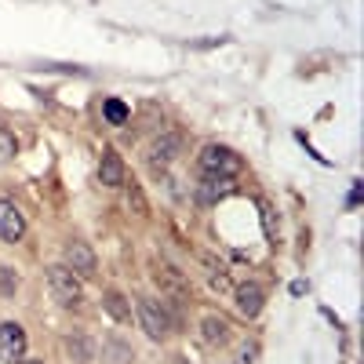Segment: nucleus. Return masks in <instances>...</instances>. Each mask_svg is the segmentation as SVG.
I'll return each mask as SVG.
<instances>
[{
  "label": "nucleus",
  "mask_w": 364,
  "mask_h": 364,
  "mask_svg": "<svg viewBox=\"0 0 364 364\" xmlns=\"http://www.w3.org/2000/svg\"><path fill=\"white\" fill-rule=\"evenodd\" d=\"M48 288H51V299L58 302V306H77L80 295H84L80 277H77L70 266H63V262L48 269Z\"/></svg>",
  "instance_id": "obj_1"
},
{
  "label": "nucleus",
  "mask_w": 364,
  "mask_h": 364,
  "mask_svg": "<svg viewBox=\"0 0 364 364\" xmlns=\"http://www.w3.org/2000/svg\"><path fill=\"white\" fill-rule=\"evenodd\" d=\"M240 157L233 154V149H226V146H204L200 149V171L204 175H219V178H233V175H240Z\"/></svg>",
  "instance_id": "obj_2"
},
{
  "label": "nucleus",
  "mask_w": 364,
  "mask_h": 364,
  "mask_svg": "<svg viewBox=\"0 0 364 364\" xmlns=\"http://www.w3.org/2000/svg\"><path fill=\"white\" fill-rule=\"evenodd\" d=\"M139 324L149 339H168V331H171V314L161 306L157 299H139Z\"/></svg>",
  "instance_id": "obj_3"
},
{
  "label": "nucleus",
  "mask_w": 364,
  "mask_h": 364,
  "mask_svg": "<svg viewBox=\"0 0 364 364\" xmlns=\"http://www.w3.org/2000/svg\"><path fill=\"white\" fill-rule=\"evenodd\" d=\"M182 154V139L178 135H157L154 146H149V168H154V175H164V168Z\"/></svg>",
  "instance_id": "obj_4"
},
{
  "label": "nucleus",
  "mask_w": 364,
  "mask_h": 364,
  "mask_svg": "<svg viewBox=\"0 0 364 364\" xmlns=\"http://www.w3.org/2000/svg\"><path fill=\"white\" fill-rule=\"evenodd\" d=\"M154 281L161 284V291H164L168 299L182 302V306L190 302V284H186V277H182L178 269H171V266H157V269H154Z\"/></svg>",
  "instance_id": "obj_5"
},
{
  "label": "nucleus",
  "mask_w": 364,
  "mask_h": 364,
  "mask_svg": "<svg viewBox=\"0 0 364 364\" xmlns=\"http://www.w3.org/2000/svg\"><path fill=\"white\" fill-rule=\"evenodd\" d=\"M26 353V331L18 321H4L0 324V360H22Z\"/></svg>",
  "instance_id": "obj_6"
},
{
  "label": "nucleus",
  "mask_w": 364,
  "mask_h": 364,
  "mask_svg": "<svg viewBox=\"0 0 364 364\" xmlns=\"http://www.w3.org/2000/svg\"><path fill=\"white\" fill-rule=\"evenodd\" d=\"M63 266H70L77 277H95V269H99L95 252H91L84 240H70V245H66V262H63Z\"/></svg>",
  "instance_id": "obj_7"
},
{
  "label": "nucleus",
  "mask_w": 364,
  "mask_h": 364,
  "mask_svg": "<svg viewBox=\"0 0 364 364\" xmlns=\"http://www.w3.org/2000/svg\"><path fill=\"white\" fill-rule=\"evenodd\" d=\"M0 237L11 240V245L26 237V215L15 208V200H8V197H0Z\"/></svg>",
  "instance_id": "obj_8"
},
{
  "label": "nucleus",
  "mask_w": 364,
  "mask_h": 364,
  "mask_svg": "<svg viewBox=\"0 0 364 364\" xmlns=\"http://www.w3.org/2000/svg\"><path fill=\"white\" fill-rule=\"evenodd\" d=\"M99 182L106 190H117V186H124L128 175H124V161H120L117 149H102V161H99Z\"/></svg>",
  "instance_id": "obj_9"
},
{
  "label": "nucleus",
  "mask_w": 364,
  "mask_h": 364,
  "mask_svg": "<svg viewBox=\"0 0 364 364\" xmlns=\"http://www.w3.org/2000/svg\"><path fill=\"white\" fill-rule=\"evenodd\" d=\"M233 295H237V310L245 314V317H259V310H262V288L259 284H240V288H233Z\"/></svg>",
  "instance_id": "obj_10"
},
{
  "label": "nucleus",
  "mask_w": 364,
  "mask_h": 364,
  "mask_svg": "<svg viewBox=\"0 0 364 364\" xmlns=\"http://www.w3.org/2000/svg\"><path fill=\"white\" fill-rule=\"evenodd\" d=\"M226 190H230V182H226V178H219V175H204V178L197 182V200H200L204 208H211L215 200L226 197Z\"/></svg>",
  "instance_id": "obj_11"
},
{
  "label": "nucleus",
  "mask_w": 364,
  "mask_h": 364,
  "mask_svg": "<svg viewBox=\"0 0 364 364\" xmlns=\"http://www.w3.org/2000/svg\"><path fill=\"white\" fill-rule=\"evenodd\" d=\"M200 336H204V343H211V346L230 343V321H226V317H215V314H208V317L200 321Z\"/></svg>",
  "instance_id": "obj_12"
},
{
  "label": "nucleus",
  "mask_w": 364,
  "mask_h": 364,
  "mask_svg": "<svg viewBox=\"0 0 364 364\" xmlns=\"http://www.w3.org/2000/svg\"><path fill=\"white\" fill-rule=\"evenodd\" d=\"M102 310H106L117 324H132V306H128V299L120 295L117 288H109V291L102 295Z\"/></svg>",
  "instance_id": "obj_13"
},
{
  "label": "nucleus",
  "mask_w": 364,
  "mask_h": 364,
  "mask_svg": "<svg viewBox=\"0 0 364 364\" xmlns=\"http://www.w3.org/2000/svg\"><path fill=\"white\" fill-rule=\"evenodd\" d=\"M204 266H208V281H211V288L215 291H230L233 284H230V269L223 266V262H215L211 255H204Z\"/></svg>",
  "instance_id": "obj_14"
},
{
  "label": "nucleus",
  "mask_w": 364,
  "mask_h": 364,
  "mask_svg": "<svg viewBox=\"0 0 364 364\" xmlns=\"http://www.w3.org/2000/svg\"><path fill=\"white\" fill-rule=\"evenodd\" d=\"M66 350H70V360H77V364H87L91 357H95V346H91L84 336H70L66 339Z\"/></svg>",
  "instance_id": "obj_15"
},
{
  "label": "nucleus",
  "mask_w": 364,
  "mask_h": 364,
  "mask_svg": "<svg viewBox=\"0 0 364 364\" xmlns=\"http://www.w3.org/2000/svg\"><path fill=\"white\" fill-rule=\"evenodd\" d=\"M102 113H106V120H109V124H128V117H132V109L124 106V102H120V99H106L102 102Z\"/></svg>",
  "instance_id": "obj_16"
},
{
  "label": "nucleus",
  "mask_w": 364,
  "mask_h": 364,
  "mask_svg": "<svg viewBox=\"0 0 364 364\" xmlns=\"http://www.w3.org/2000/svg\"><path fill=\"white\" fill-rule=\"evenodd\" d=\"M124 186H128V208L135 215H149V204H146V193H142L139 182H124Z\"/></svg>",
  "instance_id": "obj_17"
},
{
  "label": "nucleus",
  "mask_w": 364,
  "mask_h": 364,
  "mask_svg": "<svg viewBox=\"0 0 364 364\" xmlns=\"http://www.w3.org/2000/svg\"><path fill=\"white\" fill-rule=\"evenodd\" d=\"M18 154V142H15V135L8 132V128H0V161H11Z\"/></svg>",
  "instance_id": "obj_18"
},
{
  "label": "nucleus",
  "mask_w": 364,
  "mask_h": 364,
  "mask_svg": "<svg viewBox=\"0 0 364 364\" xmlns=\"http://www.w3.org/2000/svg\"><path fill=\"white\" fill-rule=\"evenodd\" d=\"M106 350L113 353V357H109V364H128V357H132V350H128L124 343H117V339H109V343H106Z\"/></svg>",
  "instance_id": "obj_19"
},
{
  "label": "nucleus",
  "mask_w": 364,
  "mask_h": 364,
  "mask_svg": "<svg viewBox=\"0 0 364 364\" xmlns=\"http://www.w3.org/2000/svg\"><path fill=\"white\" fill-rule=\"evenodd\" d=\"M18 288V277H15V269H0V291L11 295Z\"/></svg>",
  "instance_id": "obj_20"
},
{
  "label": "nucleus",
  "mask_w": 364,
  "mask_h": 364,
  "mask_svg": "<svg viewBox=\"0 0 364 364\" xmlns=\"http://www.w3.org/2000/svg\"><path fill=\"white\" fill-rule=\"evenodd\" d=\"M255 360H259V346L245 343V346H240V364H255Z\"/></svg>",
  "instance_id": "obj_21"
},
{
  "label": "nucleus",
  "mask_w": 364,
  "mask_h": 364,
  "mask_svg": "<svg viewBox=\"0 0 364 364\" xmlns=\"http://www.w3.org/2000/svg\"><path fill=\"white\" fill-rule=\"evenodd\" d=\"M18 364H44V360H37V357H22Z\"/></svg>",
  "instance_id": "obj_22"
},
{
  "label": "nucleus",
  "mask_w": 364,
  "mask_h": 364,
  "mask_svg": "<svg viewBox=\"0 0 364 364\" xmlns=\"http://www.w3.org/2000/svg\"><path fill=\"white\" fill-rule=\"evenodd\" d=\"M178 364H182V360H178Z\"/></svg>",
  "instance_id": "obj_23"
}]
</instances>
